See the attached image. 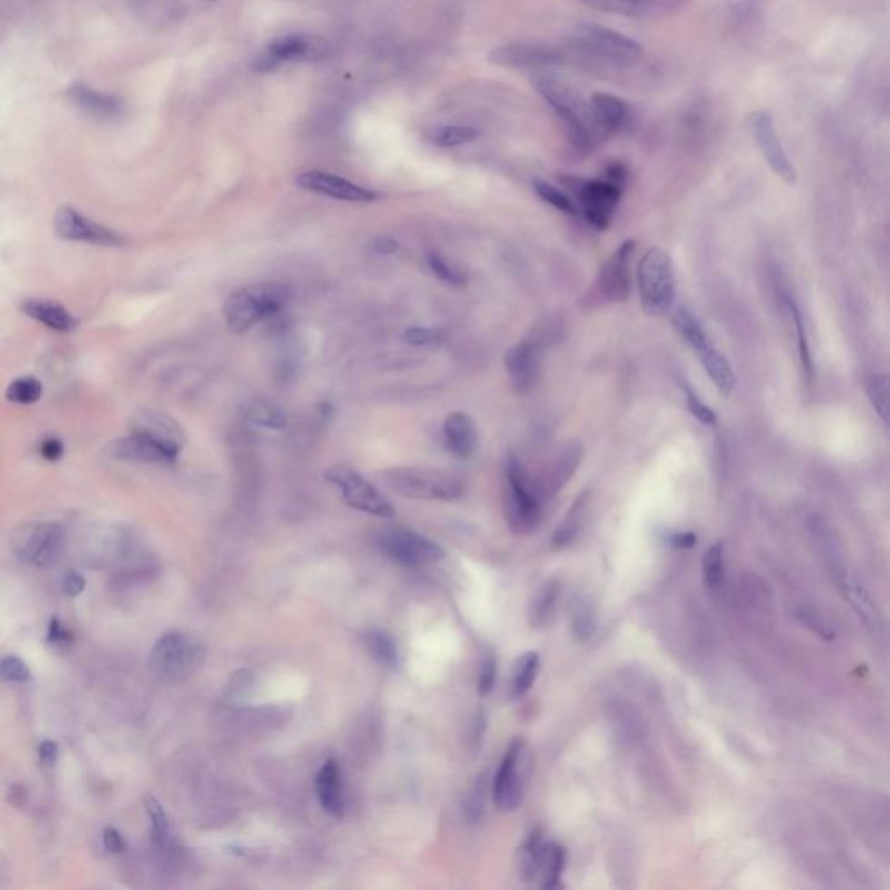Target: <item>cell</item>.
Segmentation results:
<instances>
[{
  "label": "cell",
  "mask_w": 890,
  "mask_h": 890,
  "mask_svg": "<svg viewBox=\"0 0 890 890\" xmlns=\"http://www.w3.org/2000/svg\"><path fill=\"white\" fill-rule=\"evenodd\" d=\"M534 84L543 100L549 104V108L562 124L567 142L578 152H593L600 140L606 138V134L595 119L589 103L581 102L572 89L553 79L541 77Z\"/></svg>",
  "instance_id": "cell-1"
},
{
  "label": "cell",
  "mask_w": 890,
  "mask_h": 890,
  "mask_svg": "<svg viewBox=\"0 0 890 890\" xmlns=\"http://www.w3.org/2000/svg\"><path fill=\"white\" fill-rule=\"evenodd\" d=\"M292 292L289 285L279 282L251 283L228 296L222 315L232 332L243 334L254 325L281 313L289 304Z\"/></svg>",
  "instance_id": "cell-2"
},
{
  "label": "cell",
  "mask_w": 890,
  "mask_h": 890,
  "mask_svg": "<svg viewBox=\"0 0 890 890\" xmlns=\"http://www.w3.org/2000/svg\"><path fill=\"white\" fill-rule=\"evenodd\" d=\"M569 44L581 56L614 68H631L644 56V49L638 42L600 25L576 26L569 37Z\"/></svg>",
  "instance_id": "cell-3"
},
{
  "label": "cell",
  "mask_w": 890,
  "mask_h": 890,
  "mask_svg": "<svg viewBox=\"0 0 890 890\" xmlns=\"http://www.w3.org/2000/svg\"><path fill=\"white\" fill-rule=\"evenodd\" d=\"M207 648L203 640L183 631L165 633L150 654V668L163 682H183L193 677L205 663Z\"/></svg>",
  "instance_id": "cell-4"
},
{
  "label": "cell",
  "mask_w": 890,
  "mask_h": 890,
  "mask_svg": "<svg viewBox=\"0 0 890 890\" xmlns=\"http://www.w3.org/2000/svg\"><path fill=\"white\" fill-rule=\"evenodd\" d=\"M381 480L393 492L420 501H456L465 494L458 477L431 468H391L381 473Z\"/></svg>",
  "instance_id": "cell-5"
},
{
  "label": "cell",
  "mask_w": 890,
  "mask_h": 890,
  "mask_svg": "<svg viewBox=\"0 0 890 890\" xmlns=\"http://www.w3.org/2000/svg\"><path fill=\"white\" fill-rule=\"evenodd\" d=\"M637 285L642 310L648 317H661L675 300V270L671 258L661 247H650L637 270Z\"/></svg>",
  "instance_id": "cell-6"
},
{
  "label": "cell",
  "mask_w": 890,
  "mask_h": 890,
  "mask_svg": "<svg viewBox=\"0 0 890 890\" xmlns=\"http://www.w3.org/2000/svg\"><path fill=\"white\" fill-rule=\"evenodd\" d=\"M505 506L508 524L515 532H529L541 519L543 503L520 460L509 454L505 461Z\"/></svg>",
  "instance_id": "cell-7"
},
{
  "label": "cell",
  "mask_w": 890,
  "mask_h": 890,
  "mask_svg": "<svg viewBox=\"0 0 890 890\" xmlns=\"http://www.w3.org/2000/svg\"><path fill=\"white\" fill-rule=\"evenodd\" d=\"M673 325L677 332L686 340V343L694 350V353H697L713 385L717 386V390L724 397H728L736 386V376L727 359L709 341L703 325L699 324V321L687 308H677V312L673 313Z\"/></svg>",
  "instance_id": "cell-8"
},
{
  "label": "cell",
  "mask_w": 890,
  "mask_h": 890,
  "mask_svg": "<svg viewBox=\"0 0 890 890\" xmlns=\"http://www.w3.org/2000/svg\"><path fill=\"white\" fill-rule=\"evenodd\" d=\"M66 548L64 527L54 522L26 524L13 539V551L25 566L49 569L56 566Z\"/></svg>",
  "instance_id": "cell-9"
},
{
  "label": "cell",
  "mask_w": 890,
  "mask_h": 890,
  "mask_svg": "<svg viewBox=\"0 0 890 890\" xmlns=\"http://www.w3.org/2000/svg\"><path fill=\"white\" fill-rule=\"evenodd\" d=\"M376 545L388 559L405 567L430 566L445 557V549L439 543L407 527L381 529Z\"/></svg>",
  "instance_id": "cell-10"
},
{
  "label": "cell",
  "mask_w": 890,
  "mask_h": 890,
  "mask_svg": "<svg viewBox=\"0 0 890 890\" xmlns=\"http://www.w3.org/2000/svg\"><path fill=\"white\" fill-rule=\"evenodd\" d=\"M324 479L340 490L344 503L350 508L380 519H391L395 515V508L385 496L351 466H332L325 471Z\"/></svg>",
  "instance_id": "cell-11"
},
{
  "label": "cell",
  "mask_w": 890,
  "mask_h": 890,
  "mask_svg": "<svg viewBox=\"0 0 890 890\" xmlns=\"http://www.w3.org/2000/svg\"><path fill=\"white\" fill-rule=\"evenodd\" d=\"M524 741L513 739L506 749L505 756L492 783V802L499 812H513L522 806L524 800Z\"/></svg>",
  "instance_id": "cell-12"
},
{
  "label": "cell",
  "mask_w": 890,
  "mask_h": 890,
  "mask_svg": "<svg viewBox=\"0 0 890 890\" xmlns=\"http://www.w3.org/2000/svg\"><path fill=\"white\" fill-rule=\"evenodd\" d=\"M54 233L68 242L93 243L104 247H119L125 243V239L119 232L104 226L102 222H93L85 214L75 211L74 207H61L54 213L53 220Z\"/></svg>",
  "instance_id": "cell-13"
},
{
  "label": "cell",
  "mask_w": 890,
  "mask_h": 890,
  "mask_svg": "<svg viewBox=\"0 0 890 890\" xmlns=\"http://www.w3.org/2000/svg\"><path fill=\"white\" fill-rule=\"evenodd\" d=\"M581 203L588 222L598 230H606L621 201L623 188L608 180H570Z\"/></svg>",
  "instance_id": "cell-14"
},
{
  "label": "cell",
  "mask_w": 890,
  "mask_h": 890,
  "mask_svg": "<svg viewBox=\"0 0 890 890\" xmlns=\"http://www.w3.org/2000/svg\"><path fill=\"white\" fill-rule=\"evenodd\" d=\"M749 127L755 136L762 155L770 165V169L788 184L796 183V171L789 161L788 153L781 143V138L776 131L774 117L767 110H758L749 115Z\"/></svg>",
  "instance_id": "cell-15"
},
{
  "label": "cell",
  "mask_w": 890,
  "mask_h": 890,
  "mask_svg": "<svg viewBox=\"0 0 890 890\" xmlns=\"http://www.w3.org/2000/svg\"><path fill=\"white\" fill-rule=\"evenodd\" d=\"M325 54V42L312 35H289L272 42L258 56L254 68L258 72H272L283 63L313 61Z\"/></svg>",
  "instance_id": "cell-16"
},
{
  "label": "cell",
  "mask_w": 890,
  "mask_h": 890,
  "mask_svg": "<svg viewBox=\"0 0 890 890\" xmlns=\"http://www.w3.org/2000/svg\"><path fill=\"white\" fill-rule=\"evenodd\" d=\"M581 460H583V445L576 440L566 442L559 449V452H555V456L548 461L539 477L532 480L541 503H547L566 487L572 475L578 471Z\"/></svg>",
  "instance_id": "cell-17"
},
{
  "label": "cell",
  "mask_w": 890,
  "mask_h": 890,
  "mask_svg": "<svg viewBox=\"0 0 890 890\" xmlns=\"http://www.w3.org/2000/svg\"><path fill=\"white\" fill-rule=\"evenodd\" d=\"M489 60L499 66L524 68V70H543L549 66H559L566 61L562 49L548 44H508L494 49Z\"/></svg>",
  "instance_id": "cell-18"
},
{
  "label": "cell",
  "mask_w": 890,
  "mask_h": 890,
  "mask_svg": "<svg viewBox=\"0 0 890 890\" xmlns=\"http://www.w3.org/2000/svg\"><path fill=\"white\" fill-rule=\"evenodd\" d=\"M131 431L140 433L143 437L150 439L152 442L161 445L174 458L180 456L183 447L186 444V437L182 426L161 410H150V409L138 410L136 416L133 418Z\"/></svg>",
  "instance_id": "cell-19"
},
{
  "label": "cell",
  "mask_w": 890,
  "mask_h": 890,
  "mask_svg": "<svg viewBox=\"0 0 890 890\" xmlns=\"http://www.w3.org/2000/svg\"><path fill=\"white\" fill-rule=\"evenodd\" d=\"M298 184L306 192H313L344 203H367L380 199L376 192L324 171H306L298 176Z\"/></svg>",
  "instance_id": "cell-20"
},
{
  "label": "cell",
  "mask_w": 890,
  "mask_h": 890,
  "mask_svg": "<svg viewBox=\"0 0 890 890\" xmlns=\"http://www.w3.org/2000/svg\"><path fill=\"white\" fill-rule=\"evenodd\" d=\"M635 251V241L628 239L621 243L616 252L602 266L598 275V289L602 296L610 303H621L628 300L631 292V256Z\"/></svg>",
  "instance_id": "cell-21"
},
{
  "label": "cell",
  "mask_w": 890,
  "mask_h": 890,
  "mask_svg": "<svg viewBox=\"0 0 890 890\" xmlns=\"http://www.w3.org/2000/svg\"><path fill=\"white\" fill-rule=\"evenodd\" d=\"M506 372L517 393H527L539 381V348L534 341L511 346L505 355Z\"/></svg>",
  "instance_id": "cell-22"
},
{
  "label": "cell",
  "mask_w": 890,
  "mask_h": 890,
  "mask_svg": "<svg viewBox=\"0 0 890 890\" xmlns=\"http://www.w3.org/2000/svg\"><path fill=\"white\" fill-rule=\"evenodd\" d=\"M110 456L119 461L127 463H143V465H173L178 458L169 454L161 445L152 442L150 439L140 433L131 431V435L121 437L110 444Z\"/></svg>",
  "instance_id": "cell-23"
},
{
  "label": "cell",
  "mask_w": 890,
  "mask_h": 890,
  "mask_svg": "<svg viewBox=\"0 0 890 890\" xmlns=\"http://www.w3.org/2000/svg\"><path fill=\"white\" fill-rule=\"evenodd\" d=\"M445 445L458 460H470L479 449V433L475 421L465 412H452L445 418Z\"/></svg>",
  "instance_id": "cell-24"
},
{
  "label": "cell",
  "mask_w": 890,
  "mask_h": 890,
  "mask_svg": "<svg viewBox=\"0 0 890 890\" xmlns=\"http://www.w3.org/2000/svg\"><path fill=\"white\" fill-rule=\"evenodd\" d=\"M315 791L321 807L332 817H343L344 788L340 764L334 758L325 760L315 777Z\"/></svg>",
  "instance_id": "cell-25"
},
{
  "label": "cell",
  "mask_w": 890,
  "mask_h": 890,
  "mask_svg": "<svg viewBox=\"0 0 890 890\" xmlns=\"http://www.w3.org/2000/svg\"><path fill=\"white\" fill-rule=\"evenodd\" d=\"M20 308L26 317L41 322L53 331L68 332L75 327L74 315L63 304L56 302L42 300V298H26L21 302Z\"/></svg>",
  "instance_id": "cell-26"
},
{
  "label": "cell",
  "mask_w": 890,
  "mask_h": 890,
  "mask_svg": "<svg viewBox=\"0 0 890 890\" xmlns=\"http://www.w3.org/2000/svg\"><path fill=\"white\" fill-rule=\"evenodd\" d=\"M588 103L606 136L621 131L627 125L628 106L618 96L610 93H593Z\"/></svg>",
  "instance_id": "cell-27"
},
{
  "label": "cell",
  "mask_w": 890,
  "mask_h": 890,
  "mask_svg": "<svg viewBox=\"0 0 890 890\" xmlns=\"http://www.w3.org/2000/svg\"><path fill=\"white\" fill-rule=\"evenodd\" d=\"M68 94L82 110H85L87 114L98 119H114L122 112V103L119 102V98L104 94L102 91H94L87 85L77 84L68 91Z\"/></svg>",
  "instance_id": "cell-28"
},
{
  "label": "cell",
  "mask_w": 890,
  "mask_h": 890,
  "mask_svg": "<svg viewBox=\"0 0 890 890\" xmlns=\"http://www.w3.org/2000/svg\"><path fill=\"white\" fill-rule=\"evenodd\" d=\"M588 501H589V490L587 489L576 498V501L567 509L566 517L560 522V526L555 529V532L551 536L553 548L562 549V548L569 547L576 539V536L579 534L581 526H583V520H585Z\"/></svg>",
  "instance_id": "cell-29"
},
{
  "label": "cell",
  "mask_w": 890,
  "mask_h": 890,
  "mask_svg": "<svg viewBox=\"0 0 890 890\" xmlns=\"http://www.w3.org/2000/svg\"><path fill=\"white\" fill-rule=\"evenodd\" d=\"M566 849L555 842H545L541 863L538 870L539 885L543 889L553 890L562 887V873L566 870Z\"/></svg>",
  "instance_id": "cell-30"
},
{
  "label": "cell",
  "mask_w": 890,
  "mask_h": 890,
  "mask_svg": "<svg viewBox=\"0 0 890 890\" xmlns=\"http://www.w3.org/2000/svg\"><path fill=\"white\" fill-rule=\"evenodd\" d=\"M545 842L543 830H534L517 852V868L524 882H534L538 878Z\"/></svg>",
  "instance_id": "cell-31"
},
{
  "label": "cell",
  "mask_w": 890,
  "mask_h": 890,
  "mask_svg": "<svg viewBox=\"0 0 890 890\" xmlns=\"http://www.w3.org/2000/svg\"><path fill=\"white\" fill-rule=\"evenodd\" d=\"M539 671V654L534 650H529L522 654L511 671V680H509V696L513 699L524 697L527 692L532 688Z\"/></svg>",
  "instance_id": "cell-32"
},
{
  "label": "cell",
  "mask_w": 890,
  "mask_h": 890,
  "mask_svg": "<svg viewBox=\"0 0 890 890\" xmlns=\"http://www.w3.org/2000/svg\"><path fill=\"white\" fill-rule=\"evenodd\" d=\"M560 597V585L559 581H548L547 585L539 588V591L534 595L530 608H529V623L532 628H541L547 625L551 619L555 606Z\"/></svg>",
  "instance_id": "cell-33"
},
{
  "label": "cell",
  "mask_w": 890,
  "mask_h": 890,
  "mask_svg": "<svg viewBox=\"0 0 890 890\" xmlns=\"http://www.w3.org/2000/svg\"><path fill=\"white\" fill-rule=\"evenodd\" d=\"M364 644L371 658L385 668H393L399 663V648L390 633L383 629H369L364 635Z\"/></svg>",
  "instance_id": "cell-34"
},
{
  "label": "cell",
  "mask_w": 890,
  "mask_h": 890,
  "mask_svg": "<svg viewBox=\"0 0 890 890\" xmlns=\"http://www.w3.org/2000/svg\"><path fill=\"white\" fill-rule=\"evenodd\" d=\"M247 418L254 425L264 426V428H273V430H282L287 426V414L281 405L266 397H256L247 405Z\"/></svg>",
  "instance_id": "cell-35"
},
{
  "label": "cell",
  "mask_w": 890,
  "mask_h": 890,
  "mask_svg": "<svg viewBox=\"0 0 890 890\" xmlns=\"http://www.w3.org/2000/svg\"><path fill=\"white\" fill-rule=\"evenodd\" d=\"M783 302H785V308H786V312H788L789 317H791V322L795 325L796 340H798L800 362H802V367H804L806 380L810 383V381H814V361H812L809 338H807V331H806L804 319H802V312H800V308L796 306V303L791 298H785Z\"/></svg>",
  "instance_id": "cell-36"
},
{
  "label": "cell",
  "mask_w": 890,
  "mask_h": 890,
  "mask_svg": "<svg viewBox=\"0 0 890 890\" xmlns=\"http://www.w3.org/2000/svg\"><path fill=\"white\" fill-rule=\"evenodd\" d=\"M144 807H146V814H148L150 825H152V840H153V846L161 850L171 849V846H173L171 826H169V819H167V816L163 812V806L153 796H146L144 798Z\"/></svg>",
  "instance_id": "cell-37"
},
{
  "label": "cell",
  "mask_w": 890,
  "mask_h": 890,
  "mask_svg": "<svg viewBox=\"0 0 890 890\" xmlns=\"http://www.w3.org/2000/svg\"><path fill=\"white\" fill-rule=\"evenodd\" d=\"M589 9L618 16H640L646 15L652 0H579Z\"/></svg>",
  "instance_id": "cell-38"
},
{
  "label": "cell",
  "mask_w": 890,
  "mask_h": 890,
  "mask_svg": "<svg viewBox=\"0 0 890 890\" xmlns=\"http://www.w3.org/2000/svg\"><path fill=\"white\" fill-rule=\"evenodd\" d=\"M42 393L44 386L41 380L34 376H21L9 383L5 390V399L15 404L32 405L41 400Z\"/></svg>",
  "instance_id": "cell-39"
},
{
  "label": "cell",
  "mask_w": 890,
  "mask_h": 890,
  "mask_svg": "<svg viewBox=\"0 0 890 890\" xmlns=\"http://www.w3.org/2000/svg\"><path fill=\"white\" fill-rule=\"evenodd\" d=\"M597 629L595 608L588 598H578L572 608V633L579 642H587Z\"/></svg>",
  "instance_id": "cell-40"
},
{
  "label": "cell",
  "mask_w": 890,
  "mask_h": 890,
  "mask_svg": "<svg viewBox=\"0 0 890 890\" xmlns=\"http://www.w3.org/2000/svg\"><path fill=\"white\" fill-rule=\"evenodd\" d=\"M866 395L875 412L887 423L889 420V380L885 374H870L865 380Z\"/></svg>",
  "instance_id": "cell-41"
},
{
  "label": "cell",
  "mask_w": 890,
  "mask_h": 890,
  "mask_svg": "<svg viewBox=\"0 0 890 890\" xmlns=\"http://www.w3.org/2000/svg\"><path fill=\"white\" fill-rule=\"evenodd\" d=\"M479 134L480 133L470 125H442L437 127L433 133H430V140L439 146L450 148V146H460L473 142L479 138Z\"/></svg>",
  "instance_id": "cell-42"
},
{
  "label": "cell",
  "mask_w": 890,
  "mask_h": 890,
  "mask_svg": "<svg viewBox=\"0 0 890 890\" xmlns=\"http://www.w3.org/2000/svg\"><path fill=\"white\" fill-rule=\"evenodd\" d=\"M724 576V543L718 541L709 547L703 557V578L709 591L718 589Z\"/></svg>",
  "instance_id": "cell-43"
},
{
  "label": "cell",
  "mask_w": 890,
  "mask_h": 890,
  "mask_svg": "<svg viewBox=\"0 0 890 890\" xmlns=\"http://www.w3.org/2000/svg\"><path fill=\"white\" fill-rule=\"evenodd\" d=\"M532 186H534V192L538 193V197L549 203L551 207H555L566 214H576V205L570 201V197H567L566 193L562 190H559L555 184L545 182V180H534Z\"/></svg>",
  "instance_id": "cell-44"
},
{
  "label": "cell",
  "mask_w": 890,
  "mask_h": 890,
  "mask_svg": "<svg viewBox=\"0 0 890 890\" xmlns=\"http://www.w3.org/2000/svg\"><path fill=\"white\" fill-rule=\"evenodd\" d=\"M426 260H428L430 270L433 272V275L437 279L450 283V285H465V273L460 268H456L454 264H450V262H447L442 254L430 252Z\"/></svg>",
  "instance_id": "cell-45"
},
{
  "label": "cell",
  "mask_w": 890,
  "mask_h": 890,
  "mask_svg": "<svg viewBox=\"0 0 890 890\" xmlns=\"http://www.w3.org/2000/svg\"><path fill=\"white\" fill-rule=\"evenodd\" d=\"M32 677L28 665L18 656H5L0 659V678L9 684H25Z\"/></svg>",
  "instance_id": "cell-46"
},
{
  "label": "cell",
  "mask_w": 890,
  "mask_h": 890,
  "mask_svg": "<svg viewBox=\"0 0 890 890\" xmlns=\"http://www.w3.org/2000/svg\"><path fill=\"white\" fill-rule=\"evenodd\" d=\"M405 343L412 346H428V344L440 343L445 338V331L437 327H407L402 334Z\"/></svg>",
  "instance_id": "cell-47"
},
{
  "label": "cell",
  "mask_w": 890,
  "mask_h": 890,
  "mask_svg": "<svg viewBox=\"0 0 890 890\" xmlns=\"http://www.w3.org/2000/svg\"><path fill=\"white\" fill-rule=\"evenodd\" d=\"M686 402H687L688 412L705 426L717 425V414L715 410L709 407V405L705 404L697 393L690 388V386L686 385Z\"/></svg>",
  "instance_id": "cell-48"
},
{
  "label": "cell",
  "mask_w": 890,
  "mask_h": 890,
  "mask_svg": "<svg viewBox=\"0 0 890 890\" xmlns=\"http://www.w3.org/2000/svg\"><path fill=\"white\" fill-rule=\"evenodd\" d=\"M496 677H498V659H496V654L490 650L484 656L482 665H480V673H479L477 690L480 696L490 694V690L496 686Z\"/></svg>",
  "instance_id": "cell-49"
},
{
  "label": "cell",
  "mask_w": 890,
  "mask_h": 890,
  "mask_svg": "<svg viewBox=\"0 0 890 890\" xmlns=\"http://www.w3.org/2000/svg\"><path fill=\"white\" fill-rule=\"evenodd\" d=\"M486 806V781L480 779L477 786L470 793L468 802H466V816L470 821H477L484 814Z\"/></svg>",
  "instance_id": "cell-50"
},
{
  "label": "cell",
  "mask_w": 890,
  "mask_h": 890,
  "mask_svg": "<svg viewBox=\"0 0 890 890\" xmlns=\"http://www.w3.org/2000/svg\"><path fill=\"white\" fill-rule=\"evenodd\" d=\"M796 616H798V619H800V621H802L806 627L810 628L812 631H816L819 637H823V638H826V640H831V638L835 637L833 629H831V628L828 627V625H826V623H825V621H823V619H821L817 614H814V612H810V610H798V612H796Z\"/></svg>",
  "instance_id": "cell-51"
},
{
  "label": "cell",
  "mask_w": 890,
  "mask_h": 890,
  "mask_svg": "<svg viewBox=\"0 0 890 890\" xmlns=\"http://www.w3.org/2000/svg\"><path fill=\"white\" fill-rule=\"evenodd\" d=\"M39 452H41V456L45 461L54 463V461H60V458L63 456V452H64V447L61 444L60 439L47 437L39 445Z\"/></svg>",
  "instance_id": "cell-52"
},
{
  "label": "cell",
  "mask_w": 890,
  "mask_h": 890,
  "mask_svg": "<svg viewBox=\"0 0 890 890\" xmlns=\"http://www.w3.org/2000/svg\"><path fill=\"white\" fill-rule=\"evenodd\" d=\"M103 846H104V849L115 852V854L124 852L125 849V842H124L121 833L115 828H106L103 831Z\"/></svg>",
  "instance_id": "cell-53"
},
{
  "label": "cell",
  "mask_w": 890,
  "mask_h": 890,
  "mask_svg": "<svg viewBox=\"0 0 890 890\" xmlns=\"http://www.w3.org/2000/svg\"><path fill=\"white\" fill-rule=\"evenodd\" d=\"M47 638L49 642H56V644H68L72 640V633L63 627L60 623V619H53L51 625H49V633H47Z\"/></svg>",
  "instance_id": "cell-54"
},
{
  "label": "cell",
  "mask_w": 890,
  "mask_h": 890,
  "mask_svg": "<svg viewBox=\"0 0 890 890\" xmlns=\"http://www.w3.org/2000/svg\"><path fill=\"white\" fill-rule=\"evenodd\" d=\"M84 588H85V581H84V578H82L81 574H77V572H70V574L64 578V581H63V589H64V593H66L68 597H77V595H81L82 591H84Z\"/></svg>",
  "instance_id": "cell-55"
},
{
  "label": "cell",
  "mask_w": 890,
  "mask_h": 890,
  "mask_svg": "<svg viewBox=\"0 0 890 890\" xmlns=\"http://www.w3.org/2000/svg\"><path fill=\"white\" fill-rule=\"evenodd\" d=\"M371 247L376 254L386 256V254H393L399 251V242L395 239H390V237H380L371 243Z\"/></svg>",
  "instance_id": "cell-56"
},
{
  "label": "cell",
  "mask_w": 890,
  "mask_h": 890,
  "mask_svg": "<svg viewBox=\"0 0 890 890\" xmlns=\"http://www.w3.org/2000/svg\"><path fill=\"white\" fill-rule=\"evenodd\" d=\"M606 180L623 188L625 182H627V169H625V165H621V163H610L608 167V173H606Z\"/></svg>",
  "instance_id": "cell-57"
},
{
  "label": "cell",
  "mask_w": 890,
  "mask_h": 890,
  "mask_svg": "<svg viewBox=\"0 0 890 890\" xmlns=\"http://www.w3.org/2000/svg\"><path fill=\"white\" fill-rule=\"evenodd\" d=\"M39 755L45 766H53L58 760V745L53 741H44L39 748Z\"/></svg>",
  "instance_id": "cell-58"
},
{
  "label": "cell",
  "mask_w": 890,
  "mask_h": 890,
  "mask_svg": "<svg viewBox=\"0 0 890 890\" xmlns=\"http://www.w3.org/2000/svg\"><path fill=\"white\" fill-rule=\"evenodd\" d=\"M696 541H697V536L694 532H678V534L671 536V547L680 548V549H688V548L694 547Z\"/></svg>",
  "instance_id": "cell-59"
}]
</instances>
